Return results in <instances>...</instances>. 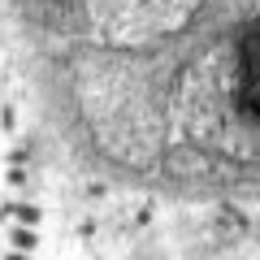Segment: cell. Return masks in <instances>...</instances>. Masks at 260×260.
I'll use <instances>...</instances> for the list:
<instances>
[{"label":"cell","instance_id":"obj_1","mask_svg":"<svg viewBox=\"0 0 260 260\" xmlns=\"http://www.w3.org/2000/svg\"><path fill=\"white\" fill-rule=\"evenodd\" d=\"M239 100L251 117L260 121V26L243 39V61H239Z\"/></svg>","mask_w":260,"mask_h":260}]
</instances>
